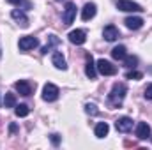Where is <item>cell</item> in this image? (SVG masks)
I'll return each instance as SVG.
<instances>
[{
	"label": "cell",
	"mask_w": 152,
	"mask_h": 150,
	"mask_svg": "<svg viewBox=\"0 0 152 150\" xmlns=\"http://www.w3.org/2000/svg\"><path fill=\"white\" fill-rule=\"evenodd\" d=\"M11 18H12L14 21H18L23 28L28 27V18H27V14H25L23 11H20V9H12V11H11Z\"/></svg>",
	"instance_id": "obj_11"
},
{
	"label": "cell",
	"mask_w": 152,
	"mask_h": 150,
	"mask_svg": "<svg viewBox=\"0 0 152 150\" xmlns=\"http://www.w3.org/2000/svg\"><path fill=\"white\" fill-rule=\"evenodd\" d=\"M134 133H136V138H138V140H147V138L152 136V129L147 122H140V124L136 125V131H134Z\"/></svg>",
	"instance_id": "obj_7"
},
{
	"label": "cell",
	"mask_w": 152,
	"mask_h": 150,
	"mask_svg": "<svg viewBox=\"0 0 152 150\" xmlns=\"http://www.w3.org/2000/svg\"><path fill=\"white\" fill-rule=\"evenodd\" d=\"M96 69H97V73H99V74H103V76H113V74H117V67H115L110 60H104V58H99V60H97Z\"/></svg>",
	"instance_id": "obj_2"
},
{
	"label": "cell",
	"mask_w": 152,
	"mask_h": 150,
	"mask_svg": "<svg viewBox=\"0 0 152 150\" xmlns=\"http://www.w3.org/2000/svg\"><path fill=\"white\" fill-rule=\"evenodd\" d=\"M126 92H127V88H126L124 83H115L113 88H112V92L108 94V103H110L112 106H120V104L124 103Z\"/></svg>",
	"instance_id": "obj_1"
},
{
	"label": "cell",
	"mask_w": 152,
	"mask_h": 150,
	"mask_svg": "<svg viewBox=\"0 0 152 150\" xmlns=\"http://www.w3.org/2000/svg\"><path fill=\"white\" fill-rule=\"evenodd\" d=\"M69 41L76 44V46H81L85 41H87V34H85V30H81V28H76V30H71L69 32Z\"/></svg>",
	"instance_id": "obj_9"
},
{
	"label": "cell",
	"mask_w": 152,
	"mask_h": 150,
	"mask_svg": "<svg viewBox=\"0 0 152 150\" xmlns=\"http://www.w3.org/2000/svg\"><path fill=\"white\" fill-rule=\"evenodd\" d=\"M14 88H16V92H20V95H25V97L32 94V87H30V83L25 81V79L16 81V83H14Z\"/></svg>",
	"instance_id": "obj_12"
},
{
	"label": "cell",
	"mask_w": 152,
	"mask_h": 150,
	"mask_svg": "<svg viewBox=\"0 0 152 150\" xmlns=\"http://www.w3.org/2000/svg\"><path fill=\"white\" fill-rule=\"evenodd\" d=\"M7 2H9V4H14V5H16V4H21V0H7Z\"/></svg>",
	"instance_id": "obj_27"
},
{
	"label": "cell",
	"mask_w": 152,
	"mask_h": 150,
	"mask_svg": "<svg viewBox=\"0 0 152 150\" xmlns=\"http://www.w3.org/2000/svg\"><path fill=\"white\" fill-rule=\"evenodd\" d=\"M145 97L152 101V83L151 85H147V88H145Z\"/></svg>",
	"instance_id": "obj_25"
},
{
	"label": "cell",
	"mask_w": 152,
	"mask_h": 150,
	"mask_svg": "<svg viewBox=\"0 0 152 150\" xmlns=\"http://www.w3.org/2000/svg\"><path fill=\"white\" fill-rule=\"evenodd\" d=\"M58 42H60V41H58L57 36H50V42H48L46 46H42L41 53H42V55H46L48 51H51V48H53V46H58Z\"/></svg>",
	"instance_id": "obj_19"
},
{
	"label": "cell",
	"mask_w": 152,
	"mask_h": 150,
	"mask_svg": "<svg viewBox=\"0 0 152 150\" xmlns=\"http://www.w3.org/2000/svg\"><path fill=\"white\" fill-rule=\"evenodd\" d=\"M51 64H53L57 69H60V71H66V69H67L66 58L62 57V53H60V51H55V53L51 55Z\"/></svg>",
	"instance_id": "obj_14"
},
{
	"label": "cell",
	"mask_w": 152,
	"mask_h": 150,
	"mask_svg": "<svg viewBox=\"0 0 152 150\" xmlns=\"http://www.w3.org/2000/svg\"><path fill=\"white\" fill-rule=\"evenodd\" d=\"M85 111L88 113V115H97V108H96V104H87L85 106Z\"/></svg>",
	"instance_id": "obj_24"
},
{
	"label": "cell",
	"mask_w": 152,
	"mask_h": 150,
	"mask_svg": "<svg viewBox=\"0 0 152 150\" xmlns=\"http://www.w3.org/2000/svg\"><path fill=\"white\" fill-rule=\"evenodd\" d=\"M58 94H60V90H58V87L53 85V83H46L44 88H42V99H44L46 103L57 101V99H58Z\"/></svg>",
	"instance_id": "obj_3"
},
{
	"label": "cell",
	"mask_w": 152,
	"mask_h": 150,
	"mask_svg": "<svg viewBox=\"0 0 152 150\" xmlns=\"http://www.w3.org/2000/svg\"><path fill=\"white\" fill-rule=\"evenodd\" d=\"M108 131H110V125H108L106 122H99V124L96 125V129H94V133H96L97 138H104V136L108 134Z\"/></svg>",
	"instance_id": "obj_18"
},
{
	"label": "cell",
	"mask_w": 152,
	"mask_h": 150,
	"mask_svg": "<svg viewBox=\"0 0 152 150\" xmlns=\"http://www.w3.org/2000/svg\"><path fill=\"white\" fill-rule=\"evenodd\" d=\"M96 12H97L96 4L88 2V4H85L83 9H81V20H83V21H88V20H92V18L96 16Z\"/></svg>",
	"instance_id": "obj_10"
},
{
	"label": "cell",
	"mask_w": 152,
	"mask_h": 150,
	"mask_svg": "<svg viewBox=\"0 0 152 150\" xmlns=\"http://www.w3.org/2000/svg\"><path fill=\"white\" fill-rule=\"evenodd\" d=\"M18 46H20V50H21V51H28V50L37 48V46H39V41L34 37V36H25V37L20 39Z\"/></svg>",
	"instance_id": "obj_6"
},
{
	"label": "cell",
	"mask_w": 152,
	"mask_h": 150,
	"mask_svg": "<svg viewBox=\"0 0 152 150\" xmlns=\"http://www.w3.org/2000/svg\"><path fill=\"white\" fill-rule=\"evenodd\" d=\"M115 129L118 133H129L133 129V120L129 117H120L117 122H115Z\"/></svg>",
	"instance_id": "obj_8"
},
{
	"label": "cell",
	"mask_w": 152,
	"mask_h": 150,
	"mask_svg": "<svg viewBox=\"0 0 152 150\" xmlns=\"http://www.w3.org/2000/svg\"><path fill=\"white\" fill-rule=\"evenodd\" d=\"M51 141H53V145H58V141H60L58 134H51Z\"/></svg>",
	"instance_id": "obj_26"
},
{
	"label": "cell",
	"mask_w": 152,
	"mask_h": 150,
	"mask_svg": "<svg viewBox=\"0 0 152 150\" xmlns=\"http://www.w3.org/2000/svg\"><path fill=\"white\" fill-rule=\"evenodd\" d=\"M126 27L129 28V30H138V28H142L143 27V20L140 18V16H129V18H126Z\"/></svg>",
	"instance_id": "obj_13"
},
{
	"label": "cell",
	"mask_w": 152,
	"mask_h": 150,
	"mask_svg": "<svg viewBox=\"0 0 152 150\" xmlns=\"http://www.w3.org/2000/svg\"><path fill=\"white\" fill-rule=\"evenodd\" d=\"M124 64H126V67H129V69H134V67H136V64H138V58H136L134 55H126V58H124Z\"/></svg>",
	"instance_id": "obj_22"
},
{
	"label": "cell",
	"mask_w": 152,
	"mask_h": 150,
	"mask_svg": "<svg viewBox=\"0 0 152 150\" xmlns=\"http://www.w3.org/2000/svg\"><path fill=\"white\" fill-rule=\"evenodd\" d=\"M126 55H127V50H126V46H122V44L115 46L113 50H112V57H113L115 60H124Z\"/></svg>",
	"instance_id": "obj_17"
},
{
	"label": "cell",
	"mask_w": 152,
	"mask_h": 150,
	"mask_svg": "<svg viewBox=\"0 0 152 150\" xmlns=\"http://www.w3.org/2000/svg\"><path fill=\"white\" fill-rule=\"evenodd\" d=\"M14 108H16V110H14L16 117H27V115L30 113V110H28V106H27V104H16Z\"/></svg>",
	"instance_id": "obj_21"
},
{
	"label": "cell",
	"mask_w": 152,
	"mask_h": 150,
	"mask_svg": "<svg viewBox=\"0 0 152 150\" xmlns=\"http://www.w3.org/2000/svg\"><path fill=\"white\" fill-rule=\"evenodd\" d=\"M117 9L124 12H142V5L133 0H117Z\"/></svg>",
	"instance_id": "obj_4"
},
{
	"label": "cell",
	"mask_w": 152,
	"mask_h": 150,
	"mask_svg": "<svg viewBox=\"0 0 152 150\" xmlns=\"http://www.w3.org/2000/svg\"><path fill=\"white\" fill-rule=\"evenodd\" d=\"M127 79H142V73H138V71H131V73H127L126 74Z\"/></svg>",
	"instance_id": "obj_23"
},
{
	"label": "cell",
	"mask_w": 152,
	"mask_h": 150,
	"mask_svg": "<svg viewBox=\"0 0 152 150\" xmlns=\"http://www.w3.org/2000/svg\"><path fill=\"white\" fill-rule=\"evenodd\" d=\"M57 2H62V0H57Z\"/></svg>",
	"instance_id": "obj_28"
},
{
	"label": "cell",
	"mask_w": 152,
	"mask_h": 150,
	"mask_svg": "<svg viewBox=\"0 0 152 150\" xmlns=\"http://www.w3.org/2000/svg\"><path fill=\"white\" fill-rule=\"evenodd\" d=\"M103 37L106 39L108 42H113L118 39V28L113 27V25H108V27H104V30H103Z\"/></svg>",
	"instance_id": "obj_15"
},
{
	"label": "cell",
	"mask_w": 152,
	"mask_h": 150,
	"mask_svg": "<svg viewBox=\"0 0 152 150\" xmlns=\"http://www.w3.org/2000/svg\"><path fill=\"white\" fill-rule=\"evenodd\" d=\"M76 18V5L73 2H67L66 4V9H64V14H62V21L66 27H69Z\"/></svg>",
	"instance_id": "obj_5"
},
{
	"label": "cell",
	"mask_w": 152,
	"mask_h": 150,
	"mask_svg": "<svg viewBox=\"0 0 152 150\" xmlns=\"http://www.w3.org/2000/svg\"><path fill=\"white\" fill-rule=\"evenodd\" d=\"M85 74L88 79H94L96 74H97V69H96V66H94V60H92V57H88L87 58V66H85Z\"/></svg>",
	"instance_id": "obj_16"
},
{
	"label": "cell",
	"mask_w": 152,
	"mask_h": 150,
	"mask_svg": "<svg viewBox=\"0 0 152 150\" xmlns=\"http://www.w3.org/2000/svg\"><path fill=\"white\" fill-rule=\"evenodd\" d=\"M4 106L5 108H14L16 106V95L11 94V92H7L5 97H4Z\"/></svg>",
	"instance_id": "obj_20"
}]
</instances>
